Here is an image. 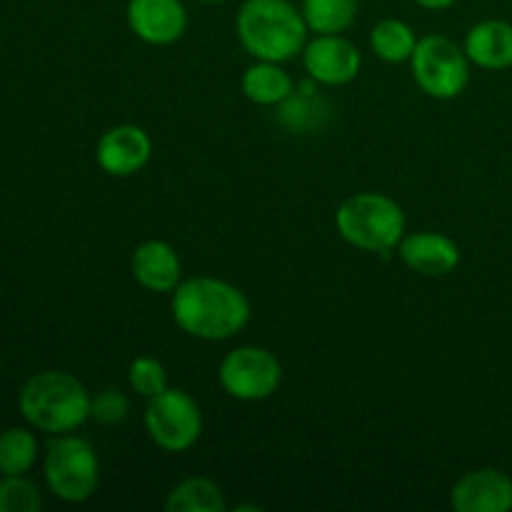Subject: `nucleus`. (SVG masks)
I'll use <instances>...</instances> for the list:
<instances>
[{
  "label": "nucleus",
  "instance_id": "19",
  "mask_svg": "<svg viewBox=\"0 0 512 512\" xmlns=\"http://www.w3.org/2000/svg\"><path fill=\"white\" fill-rule=\"evenodd\" d=\"M418 35L405 20L385 18L370 30V48L385 63H410Z\"/></svg>",
  "mask_w": 512,
  "mask_h": 512
},
{
  "label": "nucleus",
  "instance_id": "8",
  "mask_svg": "<svg viewBox=\"0 0 512 512\" xmlns=\"http://www.w3.org/2000/svg\"><path fill=\"white\" fill-rule=\"evenodd\" d=\"M220 388L240 403H260L278 393L283 365L260 345H240L230 350L218 370Z\"/></svg>",
  "mask_w": 512,
  "mask_h": 512
},
{
  "label": "nucleus",
  "instance_id": "14",
  "mask_svg": "<svg viewBox=\"0 0 512 512\" xmlns=\"http://www.w3.org/2000/svg\"><path fill=\"white\" fill-rule=\"evenodd\" d=\"M130 273L140 288L150 293H173L183 275L178 253L165 240H145L133 250Z\"/></svg>",
  "mask_w": 512,
  "mask_h": 512
},
{
  "label": "nucleus",
  "instance_id": "18",
  "mask_svg": "<svg viewBox=\"0 0 512 512\" xmlns=\"http://www.w3.org/2000/svg\"><path fill=\"white\" fill-rule=\"evenodd\" d=\"M300 13L313 33L340 35L358 18V0H303Z\"/></svg>",
  "mask_w": 512,
  "mask_h": 512
},
{
  "label": "nucleus",
  "instance_id": "12",
  "mask_svg": "<svg viewBox=\"0 0 512 512\" xmlns=\"http://www.w3.org/2000/svg\"><path fill=\"white\" fill-rule=\"evenodd\" d=\"M455 512H510L512 478L498 468H478L460 475L450 490Z\"/></svg>",
  "mask_w": 512,
  "mask_h": 512
},
{
  "label": "nucleus",
  "instance_id": "10",
  "mask_svg": "<svg viewBox=\"0 0 512 512\" xmlns=\"http://www.w3.org/2000/svg\"><path fill=\"white\" fill-rule=\"evenodd\" d=\"M128 28L148 45H173L188 30V10L183 0H128Z\"/></svg>",
  "mask_w": 512,
  "mask_h": 512
},
{
  "label": "nucleus",
  "instance_id": "9",
  "mask_svg": "<svg viewBox=\"0 0 512 512\" xmlns=\"http://www.w3.org/2000/svg\"><path fill=\"white\" fill-rule=\"evenodd\" d=\"M363 55L353 40L340 35H318L315 40L305 43L303 68L315 83L340 88L358 78Z\"/></svg>",
  "mask_w": 512,
  "mask_h": 512
},
{
  "label": "nucleus",
  "instance_id": "6",
  "mask_svg": "<svg viewBox=\"0 0 512 512\" xmlns=\"http://www.w3.org/2000/svg\"><path fill=\"white\" fill-rule=\"evenodd\" d=\"M410 70L418 88L435 100L458 98L470 83V58L448 35L430 33L418 38L410 55Z\"/></svg>",
  "mask_w": 512,
  "mask_h": 512
},
{
  "label": "nucleus",
  "instance_id": "23",
  "mask_svg": "<svg viewBox=\"0 0 512 512\" xmlns=\"http://www.w3.org/2000/svg\"><path fill=\"white\" fill-rule=\"evenodd\" d=\"M128 413L130 400L118 388H105L90 398V418L98 425H118L128 418Z\"/></svg>",
  "mask_w": 512,
  "mask_h": 512
},
{
  "label": "nucleus",
  "instance_id": "21",
  "mask_svg": "<svg viewBox=\"0 0 512 512\" xmlns=\"http://www.w3.org/2000/svg\"><path fill=\"white\" fill-rule=\"evenodd\" d=\"M43 508V495L38 485L23 475H3L0 478V512H38Z\"/></svg>",
  "mask_w": 512,
  "mask_h": 512
},
{
  "label": "nucleus",
  "instance_id": "4",
  "mask_svg": "<svg viewBox=\"0 0 512 512\" xmlns=\"http://www.w3.org/2000/svg\"><path fill=\"white\" fill-rule=\"evenodd\" d=\"M335 225L345 243L365 253H390L405 238V213L390 195H350L335 213Z\"/></svg>",
  "mask_w": 512,
  "mask_h": 512
},
{
  "label": "nucleus",
  "instance_id": "1",
  "mask_svg": "<svg viewBox=\"0 0 512 512\" xmlns=\"http://www.w3.org/2000/svg\"><path fill=\"white\" fill-rule=\"evenodd\" d=\"M170 310L183 333L208 343L235 338L250 323V303L243 290L208 275L180 280L170 293Z\"/></svg>",
  "mask_w": 512,
  "mask_h": 512
},
{
  "label": "nucleus",
  "instance_id": "16",
  "mask_svg": "<svg viewBox=\"0 0 512 512\" xmlns=\"http://www.w3.org/2000/svg\"><path fill=\"white\" fill-rule=\"evenodd\" d=\"M243 95L255 105H280L295 93L293 78L283 70V63L258 60L250 65L240 80Z\"/></svg>",
  "mask_w": 512,
  "mask_h": 512
},
{
  "label": "nucleus",
  "instance_id": "13",
  "mask_svg": "<svg viewBox=\"0 0 512 512\" xmlns=\"http://www.w3.org/2000/svg\"><path fill=\"white\" fill-rule=\"evenodd\" d=\"M398 255L413 273L425 278H443L460 265L458 243L450 235L433 230L405 235L398 245Z\"/></svg>",
  "mask_w": 512,
  "mask_h": 512
},
{
  "label": "nucleus",
  "instance_id": "3",
  "mask_svg": "<svg viewBox=\"0 0 512 512\" xmlns=\"http://www.w3.org/2000/svg\"><path fill=\"white\" fill-rule=\"evenodd\" d=\"M18 408L35 430L63 435L78 430L90 418V395L75 375L45 370L20 388Z\"/></svg>",
  "mask_w": 512,
  "mask_h": 512
},
{
  "label": "nucleus",
  "instance_id": "7",
  "mask_svg": "<svg viewBox=\"0 0 512 512\" xmlns=\"http://www.w3.org/2000/svg\"><path fill=\"white\" fill-rule=\"evenodd\" d=\"M145 430L150 440L165 453H185L203 433V413L193 395L180 388H165L148 400Z\"/></svg>",
  "mask_w": 512,
  "mask_h": 512
},
{
  "label": "nucleus",
  "instance_id": "2",
  "mask_svg": "<svg viewBox=\"0 0 512 512\" xmlns=\"http://www.w3.org/2000/svg\"><path fill=\"white\" fill-rule=\"evenodd\" d=\"M235 33L255 60L288 63L308 43V23L290 0H243Z\"/></svg>",
  "mask_w": 512,
  "mask_h": 512
},
{
  "label": "nucleus",
  "instance_id": "24",
  "mask_svg": "<svg viewBox=\"0 0 512 512\" xmlns=\"http://www.w3.org/2000/svg\"><path fill=\"white\" fill-rule=\"evenodd\" d=\"M415 3L425 10H448L455 3H460V0H415Z\"/></svg>",
  "mask_w": 512,
  "mask_h": 512
},
{
  "label": "nucleus",
  "instance_id": "22",
  "mask_svg": "<svg viewBox=\"0 0 512 512\" xmlns=\"http://www.w3.org/2000/svg\"><path fill=\"white\" fill-rule=\"evenodd\" d=\"M128 383L133 393L150 400L168 388V373H165V365L160 360L150 358V355H140V358L130 363Z\"/></svg>",
  "mask_w": 512,
  "mask_h": 512
},
{
  "label": "nucleus",
  "instance_id": "11",
  "mask_svg": "<svg viewBox=\"0 0 512 512\" xmlns=\"http://www.w3.org/2000/svg\"><path fill=\"white\" fill-rule=\"evenodd\" d=\"M153 155V140L140 125H115L105 130L95 148L100 170L113 178H130L148 165Z\"/></svg>",
  "mask_w": 512,
  "mask_h": 512
},
{
  "label": "nucleus",
  "instance_id": "15",
  "mask_svg": "<svg viewBox=\"0 0 512 512\" xmlns=\"http://www.w3.org/2000/svg\"><path fill=\"white\" fill-rule=\"evenodd\" d=\"M465 55L483 70L512 68V23L490 18L473 25L465 35Z\"/></svg>",
  "mask_w": 512,
  "mask_h": 512
},
{
  "label": "nucleus",
  "instance_id": "5",
  "mask_svg": "<svg viewBox=\"0 0 512 512\" xmlns=\"http://www.w3.org/2000/svg\"><path fill=\"white\" fill-rule=\"evenodd\" d=\"M43 475L48 490L63 503H85L100 485V463L93 445L78 435H55L45 448Z\"/></svg>",
  "mask_w": 512,
  "mask_h": 512
},
{
  "label": "nucleus",
  "instance_id": "25",
  "mask_svg": "<svg viewBox=\"0 0 512 512\" xmlns=\"http://www.w3.org/2000/svg\"><path fill=\"white\" fill-rule=\"evenodd\" d=\"M200 3H208V5H213V3H225V0H200Z\"/></svg>",
  "mask_w": 512,
  "mask_h": 512
},
{
  "label": "nucleus",
  "instance_id": "17",
  "mask_svg": "<svg viewBox=\"0 0 512 512\" xmlns=\"http://www.w3.org/2000/svg\"><path fill=\"white\" fill-rule=\"evenodd\" d=\"M223 490L210 478H188L165 498V512H225Z\"/></svg>",
  "mask_w": 512,
  "mask_h": 512
},
{
  "label": "nucleus",
  "instance_id": "20",
  "mask_svg": "<svg viewBox=\"0 0 512 512\" xmlns=\"http://www.w3.org/2000/svg\"><path fill=\"white\" fill-rule=\"evenodd\" d=\"M38 460V440L25 428L0 433V475H25Z\"/></svg>",
  "mask_w": 512,
  "mask_h": 512
}]
</instances>
